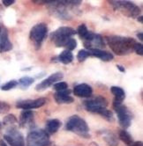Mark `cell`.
Returning <instances> with one entry per match:
<instances>
[{"mask_svg":"<svg viewBox=\"0 0 143 146\" xmlns=\"http://www.w3.org/2000/svg\"><path fill=\"white\" fill-rule=\"evenodd\" d=\"M81 4V1H75V0H58V1H52L50 0L49 5V13L59 19L68 20L72 19L71 12L77 8Z\"/></svg>","mask_w":143,"mask_h":146,"instance_id":"obj_1","label":"cell"},{"mask_svg":"<svg viewBox=\"0 0 143 146\" xmlns=\"http://www.w3.org/2000/svg\"><path fill=\"white\" fill-rule=\"evenodd\" d=\"M105 39L110 49L118 56H126L132 53L137 42L134 38L118 35L106 36Z\"/></svg>","mask_w":143,"mask_h":146,"instance_id":"obj_2","label":"cell"},{"mask_svg":"<svg viewBox=\"0 0 143 146\" xmlns=\"http://www.w3.org/2000/svg\"><path fill=\"white\" fill-rule=\"evenodd\" d=\"M65 129L72 131L84 138H89V128L87 122L79 115H73L69 117L65 123Z\"/></svg>","mask_w":143,"mask_h":146,"instance_id":"obj_3","label":"cell"},{"mask_svg":"<svg viewBox=\"0 0 143 146\" xmlns=\"http://www.w3.org/2000/svg\"><path fill=\"white\" fill-rule=\"evenodd\" d=\"M27 146H50L51 142L49 139V135L44 130L41 129H33L29 131L27 139Z\"/></svg>","mask_w":143,"mask_h":146,"instance_id":"obj_4","label":"cell"},{"mask_svg":"<svg viewBox=\"0 0 143 146\" xmlns=\"http://www.w3.org/2000/svg\"><path fill=\"white\" fill-rule=\"evenodd\" d=\"M76 34H77L76 31L74 28L69 27H61L50 34L49 37H50V40H51L54 42V44L56 45V47L65 48L67 42L72 38V36H74Z\"/></svg>","mask_w":143,"mask_h":146,"instance_id":"obj_5","label":"cell"},{"mask_svg":"<svg viewBox=\"0 0 143 146\" xmlns=\"http://www.w3.org/2000/svg\"><path fill=\"white\" fill-rule=\"evenodd\" d=\"M115 10H118L124 15L130 18L139 17L140 8L130 1H109Z\"/></svg>","mask_w":143,"mask_h":146,"instance_id":"obj_6","label":"cell"},{"mask_svg":"<svg viewBox=\"0 0 143 146\" xmlns=\"http://www.w3.org/2000/svg\"><path fill=\"white\" fill-rule=\"evenodd\" d=\"M48 35V27L45 23H39L34 26L29 33V38L31 40L35 49H39L42 46L43 40Z\"/></svg>","mask_w":143,"mask_h":146,"instance_id":"obj_7","label":"cell"},{"mask_svg":"<svg viewBox=\"0 0 143 146\" xmlns=\"http://www.w3.org/2000/svg\"><path fill=\"white\" fill-rule=\"evenodd\" d=\"M113 108L118 114L119 125L124 129L129 128L132 124V114L128 110V108L122 103L113 102Z\"/></svg>","mask_w":143,"mask_h":146,"instance_id":"obj_8","label":"cell"},{"mask_svg":"<svg viewBox=\"0 0 143 146\" xmlns=\"http://www.w3.org/2000/svg\"><path fill=\"white\" fill-rule=\"evenodd\" d=\"M4 139L10 146H26L23 135L14 126L9 127L6 129V132L4 135Z\"/></svg>","mask_w":143,"mask_h":146,"instance_id":"obj_9","label":"cell"},{"mask_svg":"<svg viewBox=\"0 0 143 146\" xmlns=\"http://www.w3.org/2000/svg\"><path fill=\"white\" fill-rule=\"evenodd\" d=\"M107 106H108V101L103 96H98L94 99L88 100L84 102L85 109L91 113H100L103 110L107 108Z\"/></svg>","mask_w":143,"mask_h":146,"instance_id":"obj_10","label":"cell"},{"mask_svg":"<svg viewBox=\"0 0 143 146\" xmlns=\"http://www.w3.org/2000/svg\"><path fill=\"white\" fill-rule=\"evenodd\" d=\"M47 102L46 98H38L35 100H24L16 103V108L23 110H31L42 108Z\"/></svg>","mask_w":143,"mask_h":146,"instance_id":"obj_11","label":"cell"},{"mask_svg":"<svg viewBox=\"0 0 143 146\" xmlns=\"http://www.w3.org/2000/svg\"><path fill=\"white\" fill-rule=\"evenodd\" d=\"M64 78V74L62 72H56L54 74H51L47 78H45L43 81H42L35 86V90L37 92H43L46 90L47 88L53 86L56 83H57L60 79H62Z\"/></svg>","mask_w":143,"mask_h":146,"instance_id":"obj_12","label":"cell"},{"mask_svg":"<svg viewBox=\"0 0 143 146\" xmlns=\"http://www.w3.org/2000/svg\"><path fill=\"white\" fill-rule=\"evenodd\" d=\"M34 113L31 110H23L19 116V127L32 128L34 126Z\"/></svg>","mask_w":143,"mask_h":146,"instance_id":"obj_13","label":"cell"},{"mask_svg":"<svg viewBox=\"0 0 143 146\" xmlns=\"http://www.w3.org/2000/svg\"><path fill=\"white\" fill-rule=\"evenodd\" d=\"M93 93V89L88 84H79L74 89V94L80 98H89Z\"/></svg>","mask_w":143,"mask_h":146,"instance_id":"obj_14","label":"cell"},{"mask_svg":"<svg viewBox=\"0 0 143 146\" xmlns=\"http://www.w3.org/2000/svg\"><path fill=\"white\" fill-rule=\"evenodd\" d=\"M71 90H64L54 93V100L57 104H70L74 102V98L71 95Z\"/></svg>","mask_w":143,"mask_h":146,"instance_id":"obj_15","label":"cell"},{"mask_svg":"<svg viewBox=\"0 0 143 146\" xmlns=\"http://www.w3.org/2000/svg\"><path fill=\"white\" fill-rule=\"evenodd\" d=\"M13 49V44L9 40L8 32L4 27L2 30L1 35H0V53H5Z\"/></svg>","mask_w":143,"mask_h":146,"instance_id":"obj_16","label":"cell"},{"mask_svg":"<svg viewBox=\"0 0 143 146\" xmlns=\"http://www.w3.org/2000/svg\"><path fill=\"white\" fill-rule=\"evenodd\" d=\"M87 50H88L90 56L99 58L102 61H104V62H110L111 60H113V58H114V56L111 53H110L108 51L103 50V49L91 48V49H87Z\"/></svg>","mask_w":143,"mask_h":146,"instance_id":"obj_17","label":"cell"},{"mask_svg":"<svg viewBox=\"0 0 143 146\" xmlns=\"http://www.w3.org/2000/svg\"><path fill=\"white\" fill-rule=\"evenodd\" d=\"M76 33L79 35L80 38L84 41V43H88L89 41H91L96 35L93 32H90L88 29V27H86V25L84 24H81L78 27Z\"/></svg>","mask_w":143,"mask_h":146,"instance_id":"obj_18","label":"cell"},{"mask_svg":"<svg viewBox=\"0 0 143 146\" xmlns=\"http://www.w3.org/2000/svg\"><path fill=\"white\" fill-rule=\"evenodd\" d=\"M84 46L87 49H91V48H98L101 49L104 48L105 44H104V38L102 37L100 35L96 34L93 40L88 43H84Z\"/></svg>","mask_w":143,"mask_h":146,"instance_id":"obj_19","label":"cell"},{"mask_svg":"<svg viewBox=\"0 0 143 146\" xmlns=\"http://www.w3.org/2000/svg\"><path fill=\"white\" fill-rule=\"evenodd\" d=\"M61 121L57 119H52V120H49L46 123V127H45V131L49 135V134H54L56 133L59 128L61 127Z\"/></svg>","mask_w":143,"mask_h":146,"instance_id":"obj_20","label":"cell"},{"mask_svg":"<svg viewBox=\"0 0 143 146\" xmlns=\"http://www.w3.org/2000/svg\"><path fill=\"white\" fill-rule=\"evenodd\" d=\"M110 92L115 97L113 102L123 103V100L126 99V92L123 89L118 86H112L110 88Z\"/></svg>","mask_w":143,"mask_h":146,"instance_id":"obj_21","label":"cell"},{"mask_svg":"<svg viewBox=\"0 0 143 146\" xmlns=\"http://www.w3.org/2000/svg\"><path fill=\"white\" fill-rule=\"evenodd\" d=\"M104 140L105 141L106 144L109 146H118V140L115 134H113L110 131L105 130L104 132Z\"/></svg>","mask_w":143,"mask_h":146,"instance_id":"obj_22","label":"cell"},{"mask_svg":"<svg viewBox=\"0 0 143 146\" xmlns=\"http://www.w3.org/2000/svg\"><path fill=\"white\" fill-rule=\"evenodd\" d=\"M57 60L64 64H69L74 61V55L72 53V51L64 50L62 53L57 56Z\"/></svg>","mask_w":143,"mask_h":146,"instance_id":"obj_23","label":"cell"},{"mask_svg":"<svg viewBox=\"0 0 143 146\" xmlns=\"http://www.w3.org/2000/svg\"><path fill=\"white\" fill-rule=\"evenodd\" d=\"M35 82V79L31 77H28V76H25L22 77L21 78H19L18 81V85L19 86V88H21L23 90L27 89L30 86H31L33 83Z\"/></svg>","mask_w":143,"mask_h":146,"instance_id":"obj_24","label":"cell"},{"mask_svg":"<svg viewBox=\"0 0 143 146\" xmlns=\"http://www.w3.org/2000/svg\"><path fill=\"white\" fill-rule=\"evenodd\" d=\"M119 138L122 142H124L127 145H131L132 143H134V139H132V135L125 129L121 130L119 132Z\"/></svg>","mask_w":143,"mask_h":146,"instance_id":"obj_25","label":"cell"},{"mask_svg":"<svg viewBox=\"0 0 143 146\" xmlns=\"http://www.w3.org/2000/svg\"><path fill=\"white\" fill-rule=\"evenodd\" d=\"M17 122H18L17 118L13 115V113L7 114V115L5 116L3 119V124L5 125V126H9V127L13 126V125Z\"/></svg>","mask_w":143,"mask_h":146,"instance_id":"obj_26","label":"cell"},{"mask_svg":"<svg viewBox=\"0 0 143 146\" xmlns=\"http://www.w3.org/2000/svg\"><path fill=\"white\" fill-rule=\"evenodd\" d=\"M88 56H90V54H89V52L88 50L87 49H81L79 51V53L77 55V59L80 62H84Z\"/></svg>","mask_w":143,"mask_h":146,"instance_id":"obj_27","label":"cell"},{"mask_svg":"<svg viewBox=\"0 0 143 146\" xmlns=\"http://www.w3.org/2000/svg\"><path fill=\"white\" fill-rule=\"evenodd\" d=\"M17 86H18V81H16V80H11V81L5 83V84H4L1 86V89L3 91H9V90H12V89L15 88Z\"/></svg>","mask_w":143,"mask_h":146,"instance_id":"obj_28","label":"cell"},{"mask_svg":"<svg viewBox=\"0 0 143 146\" xmlns=\"http://www.w3.org/2000/svg\"><path fill=\"white\" fill-rule=\"evenodd\" d=\"M99 114L101 116H103L104 119H106L108 121H114V116H113V114H112V112L108 110L107 108L103 110Z\"/></svg>","mask_w":143,"mask_h":146,"instance_id":"obj_29","label":"cell"},{"mask_svg":"<svg viewBox=\"0 0 143 146\" xmlns=\"http://www.w3.org/2000/svg\"><path fill=\"white\" fill-rule=\"evenodd\" d=\"M67 87H68V85L65 82H57V83H56V84H54V86H53V88L56 92L66 90Z\"/></svg>","mask_w":143,"mask_h":146,"instance_id":"obj_30","label":"cell"},{"mask_svg":"<svg viewBox=\"0 0 143 146\" xmlns=\"http://www.w3.org/2000/svg\"><path fill=\"white\" fill-rule=\"evenodd\" d=\"M76 47H77V41H76V40L74 39V38H71V39L69 40V41L67 42L66 46H65L66 50H69V51H72V50L75 49Z\"/></svg>","mask_w":143,"mask_h":146,"instance_id":"obj_31","label":"cell"},{"mask_svg":"<svg viewBox=\"0 0 143 146\" xmlns=\"http://www.w3.org/2000/svg\"><path fill=\"white\" fill-rule=\"evenodd\" d=\"M10 108H11V106L8 103L5 101H0V113H6L10 110Z\"/></svg>","mask_w":143,"mask_h":146,"instance_id":"obj_32","label":"cell"},{"mask_svg":"<svg viewBox=\"0 0 143 146\" xmlns=\"http://www.w3.org/2000/svg\"><path fill=\"white\" fill-rule=\"evenodd\" d=\"M134 51H135V53L139 56H142L143 55V46L141 43L136 42V44L134 45Z\"/></svg>","mask_w":143,"mask_h":146,"instance_id":"obj_33","label":"cell"},{"mask_svg":"<svg viewBox=\"0 0 143 146\" xmlns=\"http://www.w3.org/2000/svg\"><path fill=\"white\" fill-rule=\"evenodd\" d=\"M2 2H3V5H4L5 6L8 7V6H10V5H13L14 2H15V0H3Z\"/></svg>","mask_w":143,"mask_h":146,"instance_id":"obj_34","label":"cell"},{"mask_svg":"<svg viewBox=\"0 0 143 146\" xmlns=\"http://www.w3.org/2000/svg\"><path fill=\"white\" fill-rule=\"evenodd\" d=\"M117 68L120 70V72H123V73H124V72H126V69H125L123 66H122V65L118 64V65H117Z\"/></svg>","mask_w":143,"mask_h":146,"instance_id":"obj_35","label":"cell"},{"mask_svg":"<svg viewBox=\"0 0 143 146\" xmlns=\"http://www.w3.org/2000/svg\"><path fill=\"white\" fill-rule=\"evenodd\" d=\"M130 146H142V142H134Z\"/></svg>","mask_w":143,"mask_h":146,"instance_id":"obj_36","label":"cell"},{"mask_svg":"<svg viewBox=\"0 0 143 146\" xmlns=\"http://www.w3.org/2000/svg\"><path fill=\"white\" fill-rule=\"evenodd\" d=\"M0 146H8V144L4 140H0Z\"/></svg>","mask_w":143,"mask_h":146,"instance_id":"obj_37","label":"cell"},{"mask_svg":"<svg viewBox=\"0 0 143 146\" xmlns=\"http://www.w3.org/2000/svg\"><path fill=\"white\" fill-rule=\"evenodd\" d=\"M137 37H138L141 41L143 40V34H142V33H139V34L137 35Z\"/></svg>","mask_w":143,"mask_h":146,"instance_id":"obj_38","label":"cell"},{"mask_svg":"<svg viewBox=\"0 0 143 146\" xmlns=\"http://www.w3.org/2000/svg\"><path fill=\"white\" fill-rule=\"evenodd\" d=\"M138 21L140 23H143V16H139L138 17Z\"/></svg>","mask_w":143,"mask_h":146,"instance_id":"obj_39","label":"cell"},{"mask_svg":"<svg viewBox=\"0 0 143 146\" xmlns=\"http://www.w3.org/2000/svg\"><path fill=\"white\" fill-rule=\"evenodd\" d=\"M3 27H2V25H0V35H1V33H2V30H3Z\"/></svg>","mask_w":143,"mask_h":146,"instance_id":"obj_40","label":"cell"},{"mask_svg":"<svg viewBox=\"0 0 143 146\" xmlns=\"http://www.w3.org/2000/svg\"><path fill=\"white\" fill-rule=\"evenodd\" d=\"M0 128H1V123H0Z\"/></svg>","mask_w":143,"mask_h":146,"instance_id":"obj_41","label":"cell"}]
</instances>
